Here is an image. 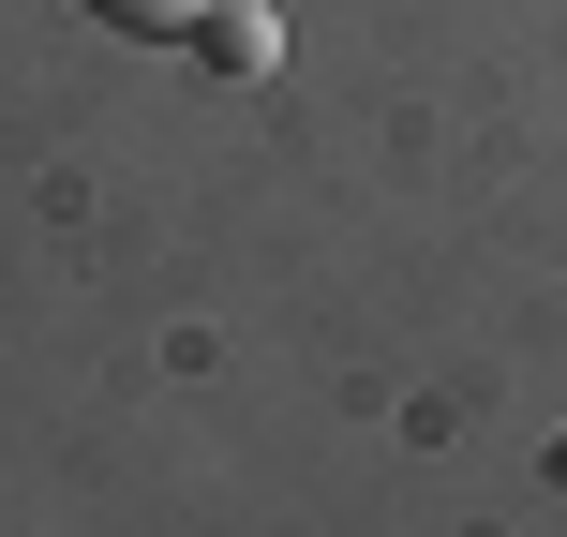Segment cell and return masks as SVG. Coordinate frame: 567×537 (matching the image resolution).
<instances>
[{"label":"cell","mask_w":567,"mask_h":537,"mask_svg":"<svg viewBox=\"0 0 567 537\" xmlns=\"http://www.w3.org/2000/svg\"><path fill=\"white\" fill-rule=\"evenodd\" d=\"M90 16H105V30H135V45H165V30H195L209 0H90Z\"/></svg>","instance_id":"2"},{"label":"cell","mask_w":567,"mask_h":537,"mask_svg":"<svg viewBox=\"0 0 567 537\" xmlns=\"http://www.w3.org/2000/svg\"><path fill=\"white\" fill-rule=\"evenodd\" d=\"M553 478H567V448H553Z\"/></svg>","instance_id":"3"},{"label":"cell","mask_w":567,"mask_h":537,"mask_svg":"<svg viewBox=\"0 0 567 537\" xmlns=\"http://www.w3.org/2000/svg\"><path fill=\"white\" fill-rule=\"evenodd\" d=\"M195 60H209V75H255V60H269V16H255V0H209V16H195Z\"/></svg>","instance_id":"1"}]
</instances>
